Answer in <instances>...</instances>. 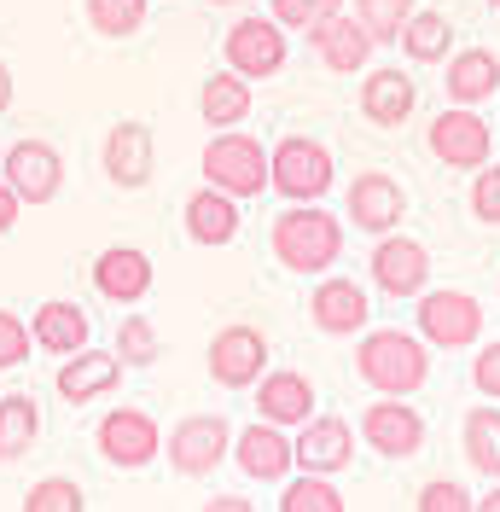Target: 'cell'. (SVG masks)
<instances>
[{
    "instance_id": "1",
    "label": "cell",
    "mask_w": 500,
    "mask_h": 512,
    "mask_svg": "<svg viewBox=\"0 0 500 512\" xmlns=\"http://www.w3.org/2000/svg\"><path fill=\"white\" fill-rule=\"evenodd\" d=\"M431 344L419 332H396V326H378V332H361V350H355V373L367 390L378 396H413L431 379Z\"/></svg>"
},
{
    "instance_id": "2",
    "label": "cell",
    "mask_w": 500,
    "mask_h": 512,
    "mask_svg": "<svg viewBox=\"0 0 500 512\" xmlns=\"http://www.w3.org/2000/svg\"><path fill=\"white\" fill-rule=\"evenodd\" d=\"M268 245H274V262L291 274H332V262L344 256V222L320 204H285Z\"/></svg>"
},
{
    "instance_id": "3",
    "label": "cell",
    "mask_w": 500,
    "mask_h": 512,
    "mask_svg": "<svg viewBox=\"0 0 500 512\" xmlns=\"http://www.w3.org/2000/svg\"><path fill=\"white\" fill-rule=\"evenodd\" d=\"M268 181L280 192L285 204H320L332 181H338V163L326 152V140L314 134H285L268 146Z\"/></svg>"
},
{
    "instance_id": "4",
    "label": "cell",
    "mask_w": 500,
    "mask_h": 512,
    "mask_svg": "<svg viewBox=\"0 0 500 512\" xmlns=\"http://www.w3.org/2000/svg\"><path fill=\"white\" fill-rule=\"evenodd\" d=\"M204 181L233 192L239 204L262 198V192L274 187L268 181V146L256 134H245V128H216V140L204 146Z\"/></svg>"
},
{
    "instance_id": "5",
    "label": "cell",
    "mask_w": 500,
    "mask_h": 512,
    "mask_svg": "<svg viewBox=\"0 0 500 512\" xmlns=\"http://www.w3.org/2000/svg\"><path fill=\"white\" fill-rule=\"evenodd\" d=\"M413 326L437 350H477V338H483V303L460 286H437V291L425 286L419 291V309H413Z\"/></svg>"
},
{
    "instance_id": "6",
    "label": "cell",
    "mask_w": 500,
    "mask_h": 512,
    "mask_svg": "<svg viewBox=\"0 0 500 512\" xmlns=\"http://www.w3.org/2000/svg\"><path fill=\"white\" fill-rule=\"evenodd\" d=\"M285 53H291V41H285V24L274 18V12H250V18H239V24L227 30V41H221V59H227V70H239L245 82L280 76Z\"/></svg>"
},
{
    "instance_id": "7",
    "label": "cell",
    "mask_w": 500,
    "mask_h": 512,
    "mask_svg": "<svg viewBox=\"0 0 500 512\" xmlns=\"http://www.w3.org/2000/svg\"><path fill=\"white\" fill-rule=\"evenodd\" d=\"M163 454L181 478H210L221 472V460L233 454V425L221 414H187L169 437H163Z\"/></svg>"
},
{
    "instance_id": "8",
    "label": "cell",
    "mask_w": 500,
    "mask_h": 512,
    "mask_svg": "<svg viewBox=\"0 0 500 512\" xmlns=\"http://www.w3.org/2000/svg\"><path fill=\"white\" fill-rule=\"evenodd\" d=\"M0 181L24 204H53L64 192V158L53 140H12L0 152Z\"/></svg>"
},
{
    "instance_id": "9",
    "label": "cell",
    "mask_w": 500,
    "mask_h": 512,
    "mask_svg": "<svg viewBox=\"0 0 500 512\" xmlns=\"http://www.w3.org/2000/svg\"><path fill=\"white\" fill-rule=\"evenodd\" d=\"M361 443L384 454V460H413L419 448H425V414L407 402V396H378L367 402V414H361Z\"/></svg>"
},
{
    "instance_id": "10",
    "label": "cell",
    "mask_w": 500,
    "mask_h": 512,
    "mask_svg": "<svg viewBox=\"0 0 500 512\" xmlns=\"http://www.w3.org/2000/svg\"><path fill=\"white\" fill-rule=\"evenodd\" d=\"M431 158L448 163V169H483L489 152H495V134L483 123V111H471V105H448L431 117Z\"/></svg>"
},
{
    "instance_id": "11",
    "label": "cell",
    "mask_w": 500,
    "mask_h": 512,
    "mask_svg": "<svg viewBox=\"0 0 500 512\" xmlns=\"http://www.w3.org/2000/svg\"><path fill=\"white\" fill-rule=\"evenodd\" d=\"M355 448H361V431L338 414H314L309 425H297V437H291L297 472H320V478L349 472V466H355Z\"/></svg>"
},
{
    "instance_id": "12",
    "label": "cell",
    "mask_w": 500,
    "mask_h": 512,
    "mask_svg": "<svg viewBox=\"0 0 500 512\" xmlns=\"http://www.w3.org/2000/svg\"><path fill=\"white\" fill-rule=\"evenodd\" d=\"M204 367L221 390H256V379L268 373V338L256 326H221L204 350Z\"/></svg>"
},
{
    "instance_id": "13",
    "label": "cell",
    "mask_w": 500,
    "mask_h": 512,
    "mask_svg": "<svg viewBox=\"0 0 500 512\" xmlns=\"http://www.w3.org/2000/svg\"><path fill=\"white\" fill-rule=\"evenodd\" d=\"M344 210L361 233L384 239V233H396V227L407 222V187L396 175H384V169H361L344 192Z\"/></svg>"
},
{
    "instance_id": "14",
    "label": "cell",
    "mask_w": 500,
    "mask_h": 512,
    "mask_svg": "<svg viewBox=\"0 0 500 512\" xmlns=\"http://www.w3.org/2000/svg\"><path fill=\"white\" fill-rule=\"evenodd\" d=\"M367 274H373V286L384 291V297H419V291L431 286V251L396 227V233H384L373 245Z\"/></svg>"
},
{
    "instance_id": "15",
    "label": "cell",
    "mask_w": 500,
    "mask_h": 512,
    "mask_svg": "<svg viewBox=\"0 0 500 512\" xmlns=\"http://www.w3.org/2000/svg\"><path fill=\"white\" fill-rule=\"evenodd\" d=\"M99 163H105L111 187L140 192L146 181H152V169H157V134H152V123H140V117L111 123L105 146H99Z\"/></svg>"
},
{
    "instance_id": "16",
    "label": "cell",
    "mask_w": 500,
    "mask_h": 512,
    "mask_svg": "<svg viewBox=\"0 0 500 512\" xmlns=\"http://www.w3.org/2000/svg\"><path fill=\"white\" fill-rule=\"evenodd\" d=\"M94 443L105 454V466L117 472H140L157 460V419L146 408H111V414L94 425Z\"/></svg>"
},
{
    "instance_id": "17",
    "label": "cell",
    "mask_w": 500,
    "mask_h": 512,
    "mask_svg": "<svg viewBox=\"0 0 500 512\" xmlns=\"http://www.w3.org/2000/svg\"><path fill=\"white\" fill-rule=\"evenodd\" d=\"M157 286V268L152 256L140 251V245H111V251L94 256V291L105 297V303H123V309H134V303H146Z\"/></svg>"
},
{
    "instance_id": "18",
    "label": "cell",
    "mask_w": 500,
    "mask_h": 512,
    "mask_svg": "<svg viewBox=\"0 0 500 512\" xmlns=\"http://www.w3.org/2000/svg\"><path fill=\"white\" fill-rule=\"evenodd\" d=\"M314 414H320V408H314L309 373H297V367H268V373L256 379V419H268V425H280V431H297V425H309Z\"/></svg>"
},
{
    "instance_id": "19",
    "label": "cell",
    "mask_w": 500,
    "mask_h": 512,
    "mask_svg": "<svg viewBox=\"0 0 500 512\" xmlns=\"http://www.w3.org/2000/svg\"><path fill=\"white\" fill-rule=\"evenodd\" d=\"M233 460H239V472L250 483H285L291 478V466H297V454H291V431L280 425H268V419H256L245 431H233Z\"/></svg>"
},
{
    "instance_id": "20",
    "label": "cell",
    "mask_w": 500,
    "mask_h": 512,
    "mask_svg": "<svg viewBox=\"0 0 500 512\" xmlns=\"http://www.w3.org/2000/svg\"><path fill=\"white\" fill-rule=\"evenodd\" d=\"M309 315L326 338H355V332H367V315H373L367 309V286L344 280V274H320V286L309 297Z\"/></svg>"
},
{
    "instance_id": "21",
    "label": "cell",
    "mask_w": 500,
    "mask_h": 512,
    "mask_svg": "<svg viewBox=\"0 0 500 512\" xmlns=\"http://www.w3.org/2000/svg\"><path fill=\"white\" fill-rule=\"evenodd\" d=\"M123 355L117 350H76V355H64V367H59V396L70 402V408H88V402H105L117 384H123Z\"/></svg>"
},
{
    "instance_id": "22",
    "label": "cell",
    "mask_w": 500,
    "mask_h": 512,
    "mask_svg": "<svg viewBox=\"0 0 500 512\" xmlns=\"http://www.w3.org/2000/svg\"><path fill=\"white\" fill-rule=\"evenodd\" d=\"M181 222H187V239H192V245L221 251V245H233V239H239V198L204 181L198 192H187V204H181Z\"/></svg>"
},
{
    "instance_id": "23",
    "label": "cell",
    "mask_w": 500,
    "mask_h": 512,
    "mask_svg": "<svg viewBox=\"0 0 500 512\" xmlns=\"http://www.w3.org/2000/svg\"><path fill=\"white\" fill-rule=\"evenodd\" d=\"M309 47L332 76H355V70H367L378 41L367 35V24H361L355 12H338V18H326L320 30H309Z\"/></svg>"
},
{
    "instance_id": "24",
    "label": "cell",
    "mask_w": 500,
    "mask_h": 512,
    "mask_svg": "<svg viewBox=\"0 0 500 512\" xmlns=\"http://www.w3.org/2000/svg\"><path fill=\"white\" fill-rule=\"evenodd\" d=\"M413 105H419V88H413L407 70L384 64V70H367L361 76V117L373 128H402L413 117Z\"/></svg>"
},
{
    "instance_id": "25",
    "label": "cell",
    "mask_w": 500,
    "mask_h": 512,
    "mask_svg": "<svg viewBox=\"0 0 500 512\" xmlns=\"http://www.w3.org/2000/svg\"><path fill=\"white\" fill-rule=\"evenodd\" d=\"M448 99L454 105H471V111H483L489 99L500 94V59L489 47H466V53H454L448 59Z\"/></svg>"
},
{
    "instance_id": "26",
    "label": "cell",
    "mask_w": 500,
    "mask_h": 512,
    "mask_svg": "<svg viewBox=\"0 0 500 512\" xmlns=\"http://www.w3.org/2000/svg\"><path fill=\"white\" fill-rule=\"evenodd\" d=\"M30 338H35V350H47V355L88 350V309H82V303H70V297H53V303H41V309H35Z\"/></svg>"
},
{
    "instance_id": "27",
    "label": "cell",
    "mask_w": 500,
    "mask_h": 512,
    "mask_svg": "<svg viewBox=\"0 0 500 512\" xmlns=\"http://www.w3.org/2000/svg\"><path fill=\"white\" fill-rule=\"evenodd\" d=\"M198 117L210 128H239L250 123V82L239 70H216L210 82H204V94H198Z\"/></svg>"
},
{
    "instance_id": "28",
    "label": "cell",
    "mask_w": 500,
    "mask_h": 512,
    "mask_svg": "<svg viewBox=\"0 0 500 512\" xmlns=\"http://www.w3.org/2000/svg\"><path fill=\"white\" fill-rule=\"evenodd\" d=\"M396 41H402V53L413 64H448L454 59V24H448L442 12H419V6H413V18L402 24Z\"/></svg>"
},
{
    "instance_id": "29",
    "label": "cell",
    "mask_w": 500,
    "mask_h": 512,
    "mask_svg": "<svg viewBox=\"0 0 500 512\" xmlns=\"http://www.w3.org/2000/svg\"><path fill=\"white\" fill-rule=\"evenodd\" d=\"M460 448H466L471 472L477 478H500V408H471L466 425H460Z\"/></svg>"
},
{
    "instance_id": "30",
    "label": "cell",
    "mask_w": 500,
    "mask_h": 512,
    "mask_svg": "<svg viewBox=\"0 0 500 512\" xmlns=\"http://www.w3.org/2000/svg\"><path fill=\"white\" fill-rule=\"evenodd\" d=\"M41 443V408L30 396H0V460H24Z\"/></svg>"
},
{
    "instance_id": "31",
    "label": "cell",
    "mask_w": 500,
    "mask_h": 512,
    "mask_svg": "<svg viewBox=\"0 0 500 512\" xmlns=\"http://www.w3.org/2000/svg\"><path fill=\"white\" fill-rule=\"evenodd\" d=\"M280 512H344V489L320 472H297L280 489Z\"/></svg>"
},
{
    "instance_id": "32",
    "label": "cell",
    "mask_w": 500,
    "mask_h": 512,
    "mask_svg": "<svg viewBox=\"0 0 500 512\" xmlns=\"http://www.w3.org/2000/svg\"><path fill=\"white\" fill-rule=\"evenodd\" d=\"M111 350L123 355V367H157L163 338H157V326L146 315H123V326H117V344H111Z\"/></svg>"
},
{
    "instance_id": "33",
    "label": "cell",
    "mask_w": 500,
    "mask_h": 512,
    "mask_svg": "<svg viewBox=\"0 0 500 512\" xmlns=\"http://www.w3.org/2000/svg\"><path fill=\"white\" fill-rule=\"evenodd\" d=\"M88 24L105 41H128V35L146 24V0H88Z\"/></svg>"
},
{
    "instance_id": "34",
    "label": "cell",
    "mask_w": 500,
    "mask_h": 512,
    "mask_svg": "<svg viewBox=\"0 0 500 512\" xmlns=\"http://www.w3.org/2000/svg\"><path fill=\"white\" fill-rule=\"evenodd\" d=\"M18 512H88V495L76 478H35Z\"/></svg>"
},
{
    "instance_id": "35",
    "label": "cell",
    "mask_w": 500,
    "mask_h": 512,
    "mask_svg": "<svg viewBox=\"0 0 500 512\" xmlns=\"http://www.w3.org/2000/svg\"><path fill=\"white\" fill-rule=\"evenodd\" d=\"M355 18L367 24L373 41H396L402 24L413 18V0H355Z\"/></svg>"
},
{
    "instance_id": "36",
    "label": "cell",
    "mask_w": 500,
    "mask_h": 512,
    "mask_svg": "<svg viewBox=\"0 0 500 512\" xmlns=\"http://www.w3.org/2000/svg\"><path fill=\"white\" fill-rule=\"evenodd\" d=\"M344 12V0H274V18H280L285 30H320L326 18H338Z\"/></svg>"
},
{
    "instance_id": "37",
    "label": "cell",
    "mask_w": 500,
    "mask_h": 512,
    "mask_svg": "<svg viewBox=\"0 0 500 512\" xmlns=\"http://www.w3.org/2000/svg\"><path fill=\"white\" fill-rule=\"evenodd\" d=\"M471 216L483 227H500V163L471 169Z\"/></svg>"
},
{
    "instance_id": "38",
    "label": "cell",
    "mask_w": 500,
    "mask_h": 512,
    "mask_svg": "<svg viewBox=\"0 0 500 512\" xmlns=\"http://www.w3.org/2000/svg\"><path fill=\"white\" fill-rule=\"evenodd\" d=\"M419 512H477V495L454 478H431L419 489Z\"/></svg>"
},
{
    "instance_id": "39",
    "label": "cell",
    "mask_w": 500,
    "mask_h": 512,
    "mask_svg": "<svg viewBox=\"0 0 500 512\" xmlns=\"http://www.w3.org/2000/svg\"><path fill=\"white\" fill-rule=\"evenodd\" d=\"M35 350V338H30V326L12 315V309H0V373H12V367H24Z\"/></svg>"
},
{
    "instance_id": "40",
    "label": "cell",
    "mask_w": 500,
    "mask_h": 512,
    "mask_svg": "<svg viewBox=\"0 0 500 512\" xmlns=\"http://www.w3.org/2000/svg\"><path fill=\"white\" fill-rule=\"evenodd\" d=\"M471 384H477L489 402H500V338L477 350V361H471Z\"/></svg>"
},
{
    "instance_id": "41",
    "label": "cell",
    "mask_w": 500,
    "mask_h": 512,
    "mask_svg": "<svg viewBox=\"0 0 500 512\" xmlns=\"http://www.w3.org/2000/svg\"><path fill=\"white\" fill-rule=\"evenodd\" d=\"M18 210H24V198L0 181V233H12V227H18Z\"/></svg>"
},
{
    "instance_id": "42",
    "label": "cell",
    "mask_w": 500,
    "mask_h": 512,
    "mask_svg": "<svg viewBox=\"0 0 500 512\" xmlns=\"http://www.w3.org/2000/svg\"><path fill=\"white\" fill-rule=\"evenodd\" d=\"M204 512H256L250 495H216V501H204Z\"/></svg>"
},
{
    "instance_id": "43",
    "label": "cell",
    "mask_w": 500,
    "mask_h": 512,
    "mask_svg": "<svg viewBox=\"0 0 500 512\" xmlns=\"http://www.w3.org/2000/svg\"><path fill=\"white\" fill-rule=\"evenodd\" d=\"M12 94H18V88H12V70H6V59H0V117L12 111Z\"/></svg>"
},
{
    "instance_id": "44",
    "label": "cell",
    "mask_w": 500,
    "mask_h": 512,
    "mask_svg": "<svg viewBox=\"0 0 500 512\" xmlns=\"http://www.w3.org/2000/svg\"><path fill=\"white\" fill-rule=\"evenodd\" d=\"M477 512H500V489H489V495L477 501Z\"/></svg>"
},
{
    "instance_id": "45",
    "label": "cell",
    "mask_w": 500,
    "mask_h": 512,
    "mask_svg": "<svg viewBox=\"0 0 500 512\" xmlns=\"http://www.w3.org/2000/svg\"><path fill=\"white\" fill-rule=\"evenodd\" d=\"M210 6H233V0H210Z\"/></svg>"
},
{
    "instance_id": "46",
    "label": "cell",
    "mask_w": 500,
    "mask_h": 512,
    "mask_svg": "<svg viewBox=\"0 0 500 512\" xmlns=\"http://www.w3.org/2000/svg\"><path fill=\"white\" fill-rule=\"evenodd\" d=\"M489 6H495V12H500V0H489Z\"/></svg>"
},
{
    "instance_id": "47",
    "label": "cell",
    "mask_w": 500,
    "mask_h": 512,
    "mask_svg": "<svg viewBox=\"0 0 500 512\" xmlns=\"http://www.w3.org/2000/svg\"><path fill=\"white\" fill-rule=\"evenodd\" d=\"M0 152H6V146H0Z\"/></svg>"
}]
</instances>
